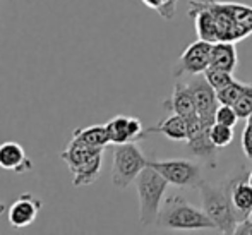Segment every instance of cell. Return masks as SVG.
<instances>
[{
  "mask_svg": "<svg viewBox=\"0 0 252 235\" xmlns=\"http://www.w3.org/2000/svg\"><path fill=\"white\" fill-rule=\"evenodd\" d=\"M0 168L14 173H24L33 168V162L19 142L5 141L0 144Z\"/></svg>",
  "mask_w": 252,
  "mask_h": 235,
  "instance_id": "8fae6325",
  "label": "cell"
},
{
  "mask_svg": "<svg viewBox=\"0 0 252 235\" xmlns=\"http://www.w3.org/2000/svg\"><path fill=\"white\" fill-rule=\"evenodd\" d=\"M247 122H252V113H251V117H249V119H247Z\"/></svg>",
  "mask_w": 252,
  "mask_h": 235,
  "instance_id": "f546056e",
  "label": "cell"
},
{
  "mask_svg": "<svg viewBox=\"0 0 252 235\" xmlns=\"http://www.w3.org/2000/svg\"><path fill=\"white\" fill-rule=\"evenodd\" d=\"M184 79V77H182ZM189 86L190 93H192L194 103H196L197 115L201 117V122L206 129L215 124V112L220 106L216 90L206 81L204 74H196V76H189V79H184Z\"/></svg>",
  "mask_w": 252,
  "mask_h": 235,
  "instance_id": "52a82bcc",
  "label": "cell"
},
{
  "mask_svg": "<svg viewBox=\"0 0 252 235\" xmlns=\"http://www.w3.org/2000/svg\"><path fill=\"white\" fill-rule=\"evenodd\" d=\"M105 148H94V146L86 144L84 141L77 139V137H70L69 144L65 146L62 153H60V158L65 162L67 168L72 172V170L79 168L81 165H84L86 162H90L91 158H94L96 155L103 153Z\"/></svg>",
  "mask_w": 252,
  "mask_h": 235,
  "instance_id": "7c38bea8",
  "label": "cell"
},
{
  "mask_svg": "<svg viewBox=\"0 0 252 235\" xmlns=\"http://www.w3.org/2000/svg\"><path fill=\"white\" fill-rule=\"evenodd\" d=\"M148 165L158 170L166 182L175 187H199L204 180L201 167L190 160H148Z\"/></svg>",
  "mask_w": 252,
  "mask_h": 235,
  "instance_id": "5b68a950",
  "label": "cell"
},
{
  "mask_svg": "<svg viewBox=\"0 0 252 235\" xmlns=\"http://www.w3.org/2000/svg\"><path fill=\"white\" fill-rule=\"evenodd\" d=\"M223 5L230 12V16L252 34V7L237 2H223Z\"/></svg>",
  "mask_w": 252,
  "mask_h": 235,
  "instance_id": "d6986e66",
  "label": "cell"
},
{
  "mask_svg": "<svg viewBox=\"0 0 252 235\" xmlns=\"http://www.w3.org/2000/svg\"><path fill=\"white\" fill-rule=\"evenodd\" d=\"M247 180H249V184H251V186H252V170H251L249 173H247Z\"/></svg>",
  "mask_w": 252,
  "mask_h": 235,
  "instance_id": "f1b7e54d",
  "label": "cell"
},
{
  "mask_svg": "<svg viewBox=\"0 0 252 235\" xmlns=\"http://www.w3.org/2000/svg\"><path fill=\"white\" fill-rule=\"evenodd\" d=\"M237 120H239V115H237L235 108L232 105H221L220 103V106L215 112V122L233 127L237 124Z\"/></svg>",
  "mask_w": 252,
  "mask_h": 235,
  "instance_id": "d4e9b609",
  "label": "cell"
},
{
  "mask_svg": "<svg viewBox=\"0 0 252 235\" xmlns=\"http://www.w3.org/2000/svg\"><path fill=\"white\" fill-rule=\"evenodd\" d=\"M209 139L213 141L216 148H225L233 141V127L215 122L209 127Z\"/></svg>",
  "mask_w": 252,
  "mask_h": 235,
  "instance_id": "ffe728a7",
  "label": "cell"
},
{
  "mask_svg": "<svg viewBox=\"0 0 252 235\" xmlns=\"http://www.w3.org/2000/svg\"><path fill=\"white\" fill-rule=\"evenodd\" d=\"M202 74H204L206 81H208V83L211 84L216 91L221 90V88H225V86H228L232 81H235L232 76V72H226V70L218 69V67H213V66H209Z\"/></svg>",
  "mask_w": 252,
  "mask_h": 235,
  "instance_id": "44dd1931",
  "label": "cell"
},
{
  "mask_svg": "<svg viewBox=\"0 0 252 235\" xmlns=\"http://www.w3.org/2000/svg\"><path fill=\"white\" fill-rule=\"evenodd\" d=\"M197 189L201 192L202 209L216 225V230L223 234H235L239 218H237V213L233 209L226 184L215 186V184L202 180Z\"/></svg>",
  "mask_w": 252,
  "mask_h": 235,
  "instance_id": "3957f363",
  "label": "cell"
},
{
  "mask_svg": "<svg viewBox=\"0 0 252 235\" xmlns=\"http://www.w3.org/2000/svg\"><path fill=\"white\" fill-rule=\"evenodd\" d=\"M5 209H7V204H5V202L0 201V215H2V213L5 211Z\"/></svg>",
  "mask_w": 252,
  "mask_h": 235,
  "instance_id": "83f0119b",
  "label": "cell"
},
{
  "mask_svg": "<svg viewBox=\"0 0 252 235\" xmlns=\"http://www.w3.org/2000/svg\"><path fill=\"white\" fill-rule=\"evenodd\" d=\"M166 187V179L151 165L144 167L143 172L137 175L136 189L139 198V222L143 227H151L156 223Z\"/></svg>",
  "mask_w": 252,
  "mask_h": 235,
  "instance_id": "7a4b0ae2",
  "label": "cell"
},
{
  "mask_svg": "<svg viewBox=\"0 0 252 235\" xmlns=\"http://www.w3.org/2000/svg\"><path fill=\"white\" fill-rule=\"evenodd\" d=\"M247 173L249 172H246V168L242 167L239 168V172H235V175L228 177V180L225 182L239 222L247 220L252 213V186L247 180Z\"/></svg>",
  "mask_w": 252,
  "mask_h": 235,
  "instance_id": "ba28073f",
  "label": "cell"
},
{
  "mask_svg": "<svg viewBox=\"0 0 252 235\" xmlns=\"http://www.w3.org/2000/svg\"><path fill=\"white\" fill-rule=\"evenodd\" d=\"M209 66L233 72L239 67V55L232 41H216L211 48V64Z\"/></svg>",
  "mask_w": 252,
  "mask_h": 235,
  "instance_id": "9a60e30c",
  "label": "cell"
},
{
  "mask_svg": "<svg viewBox=\"0 0 252 235\" xmlns=\"http://www.w3.org/2000/svg\"><path fill=\"white\" fill-rule=\"evenodd\" d=\"M101 162H103V153L96 155L94 158H91L90 162H86L84 165H81L79 168L72 170V184L76 187L90 186V184L96 182L98 177L101 173Z\"/></svg>",
  "mask_w": 252,
  "mask_h": 235,
  "instance_id": "2e32d148",
  "label": "cell"
},
{
  "mask_svg": "<svg viewBox=\"0 0 252 235\" xmlns=\"http://www.w3.org/2000/svg\"><path fill=\"white\" fill-rule=\"evenodd\" d=\"M161 134V136L168 137L172 141H187V120L179 113H172L166 119L159 120L156 126L146 129V134Z\"/></svg>",
  "mask_w": 252,
  "mask_h": 235,
  "instance_id": "5bb4252c",
  "label": "cell"
},
{
  "mask_svg": "<svg viewBox=\"0 0 252 235\" xmlns=\"http://www.w3.org/2000/svg\"><path fill=\"white\" fill-rule=\"evenodd\" d=\"M233 108H235L239 119H246V120L249 119L251 113H252V84H246L242 95H240V98L237 100Z\"/></svg>",
  "mask_w": 252,
  "mask_h": 235,
  "instance_id": "cb8c5ba5",
  "label": "cell"
},
{
  "mask_svg": "<svg viewBox=\"0 0 252 235\" xmlns=\"http://www.w3.org/2000/svg\"><path fill=\"white\" fill-rule=\"evenodd\" d=\"M43 208V201L36 196H33L31 192L19 196L16 201L10 204L9 208V223L14 229H24L34 223V220L38 218V213Z\"/></svg>",
  "mask_w": 252,
  "mask_h": 235,
  "instance_id": "30bf717a",
  "label": "cell"
},
{
  "mask_svg": "<svg viewBox=\"0 0 252 235\" xmlns=\"http://www.w3.org/2000/svg\"><path fill=\"white\" fill-rule=\"evenodd\" d=\"M148 167V158L136 142L115 144L112 162V184L117 189H127L136 182L137 175Z\"/></svg>",
  "mask_w": 252,
  "mask_h": 235,
  "instance_id": "277c9868",
  "label": "cell"
},
{
  "mask_svg": "<svg viewBox=\"0 0 252 235\" xmlns=\"http://www.w3.org/2000/svg\"><path fill=\"white\" fill-rule=\"evenodd\" d=\"M235 234H240V235H252V220H242L239 222L235 229Z\"/></svg>",
  "mask_w": 252,
  "mask_h": 235,
  "instance_id": "4316f807",
  "label": "cell"
},
{
  "mask_svg": "<svg viewBox=\"0 0 252 235\" xmlns=\"http://www.w3.org/2000/svg\"><path fill=\"white\" fill-rule=\"evenodd\" d=\"M108 131L110 142L113 144H124V142H137L148 136L146 129L143 127L137 117L130 115H117L105 124Z\"/></svg>",
  "mask_w": 252,
  "mask_h": 235,
  "instance_id": "9c48e42d",
  "label": "cell"
},
{
  "mask_svg": "<svg viewBox=\"0 0 252 235\" xmlns=\"http://www.w3.org/2000/svg\"><path fill=\"white\" fill-rule=\"evenodd\" d=\"M163 106H166L168 110H172V113H179L184 119H190V117L197 115L196 103H194L192 93H190L189 86L186 81H179L173 86V93L166 101H163Z\"/></svg>",
  "mask_w": 252,
  "mask_h": 235,
  "instance_id": "4fadbf2b",
  "label": "cell"
},
{
  "mask_svg": "<svg viewBox=\"0 0 252 235\" xmlns=\"http://www.w3.org/2000/svg\"><path fill=\"white\" fill-rule=\"evenodd\" d=\"M74 137L84 141L86 144L94 146V148H105L106 144H110V136L106 126H88L76 129L72 133Z\"/></svg>",
  "mask_w": 252,
  "mask_h": 235,
  "instance_id": "ac0fdd59",
  "label": "cell"
},
{
  "mask_svg": "<svg viewBox=\"0 0 252 235\" xmlns=\"http://www.w3.org/2000/svg\"><path fill=\"white\" fill-rule=\"evenodd\" d=\"M249 220H252V213H251V216H249Z\"/></svg>",
  "mask_w": 252,
  "mask_h": 235,
  "instance_id": "4dcf8cb0",
  "label": "cell"
},
{
  "mask_svg": "<svg viewBox=\"0 0 252 235\" xmlns=\"http://www.w3.org/2000/svg\"><path fill=\"white\" fill-rule=\"evenodd\" d=\"M146 7H150L155 12H158L163 19L170 21L175 17L177 12V3L179 0H141Z\"/></svg>",
  "mask_w": 252,
  "mask_h": 235,
  "instance_id": "603a6c76",
  "label": "cell"
},
{
  "mask_svg": "<svg viewBox=\"0 0 252 235\" xmlns=\"http://www.w3.org/2000/svg\"><path fill=\"white\" fill-rule=\"evenodd\" d=\"M211 41L201 40V38L197 41H194V43H190L175 62V66L172 69V76L180 79V77L186 76L202 74L211 64Z\"/></svg>",
  "mask_w": 252,
  "mask_h": 235,
  "instance_id": "8992f818",
  "label": "cell"
},
{
  "mask_svg": "<svg viewBox=\"0 0 252 235\" xmlns=\"http://www.w3.org/2000/svg\"><path fill=\"white\" fill-rule=\"evenodd\" d=\"M156 225L168 230H216L204 209H197L177 192L163 199Z\"/></svg>",
  "mask_w": 252,
  "mask_h": 235,
  "instance_id": "6da1fadb",
  "label": "cell"
},
{
  "mask_svg": "<svg viewBox=\"0 0 252 235\" xmlns=\"http://www.w3.org/2000/svg\"><path fill=\"white\" fill-rule=\"evenodd\" d=\"M242 149L244 155L252 160V122H247V126L242 131Z\"/></svg>",
  "mask_w": 252,
  "mask_h": 235,
  "instance_id": "484cf974",
  "label": "cell"
},
{
  "mask_svg": "<svg viewBox=\"0 0 252 235\" xmlns=\"http://www.w3.org/2000/svg\"><path fill=\"white\" fill-rule=\"evenodd\" d=\"M187 146H189V151L192 153L194 156L206 160V162L215 168L216 167V153H218L216 149L218 148H216V146L213 144V141L209 139V131H204V133H201L199 136L187 139Z\"/></svg>",
  "mask_w": 252,
  "mask_h": 235,
  "instance_id": "e0dca14e",
  "label": "cell"
},
{
  "mask_svg": "<svg viewBox=\"0 0 252 235\" xmlns=\"http://www.w3.org/2000/svg\"><path fill=\"white\" fill-rule=\"evenodd\" d=\"M244 88H246V84L240 83V81H232V83L228 84V86L221 88V90L216 91V96H218V101L221 103V105H235L237 100L240 98V95H242Z\"/></svg>",
  "mask_w": 252,
  "mask_h": 235,
  "instance_id": "7402d4cb",
  "label": "cell"
}]
</instances>
